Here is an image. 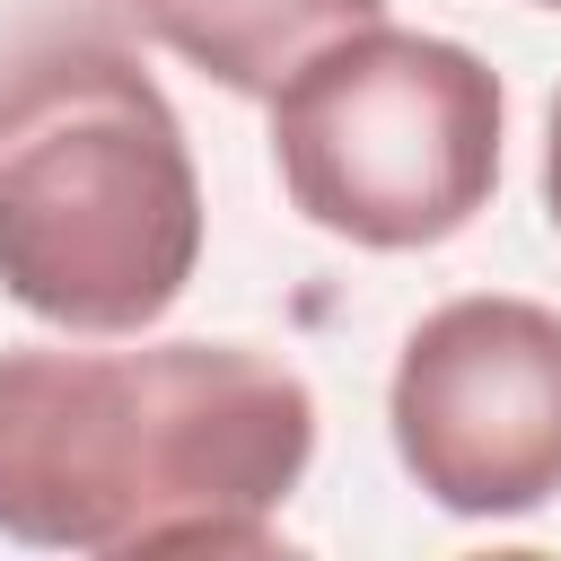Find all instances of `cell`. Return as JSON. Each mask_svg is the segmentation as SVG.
Returning a JSON list of instances; mask_svg holds the SVG:
<instances>
[{
    "label": "cell",
    "instance_id": "obj_6",
    "mask_svg": "<svg viewBox=\"0 0 561 561\" xmlns=\"http://www.w3.org/2000/svg\"><path fill=\"white\" fill-rule=\"evenodd\" d=\"M543 219L561 228V96H552V123H543Z\"/></svg>",
    "mask_w": 561,
    "mask_h": 561
},
{
    "label": "cell",
    "instance_id": "obj_2",
    "mask_svg": "<svg viewBox=\"0 0 561 561\" xmlns=\"http://www.w3.org/2000/svg\"><path fill=\"white\" fill-rule=\"evenodd\" d=\"M202 272V175L167 88L114 44L0 79V289L61 333H140Z\"/></svg>",
    "mask_w": 561,
    "mask_h": 561
},
{
    "label": "cell",
    "instance_id": "obj_1",
    "mask_svg": "<svg viewBox=\"0 0 561 561\" xmlns=\"http://www.w3.org/2000/svg\"><path fill=\"white\" fill-rule=\"evenodd\" d=\"M316 394L254 342L0 351V535L35 552H263Z\"/></svg>",
    "mask_w": 561,
    "mask_h": 561
},
{
    "label": "cell",
    "instance_id": "obj_5",
    "mask_svg": "<svg viewBox=\"0 0 561 561\" xmlns=\"http://www.w3.org/2000/svg\"><path fill=\"white\" fill-rule=\"evenodd\" d=\"M149 44L219 79L228 96H272L307 53L386 18V0H123Z\"/></svg>",
    "mask_w": 561,
    "mask_h": 561
},
{
    "label": "cell",
    "instance_id": "obj_4",
    "mask_svg": "<svg viewBox=\"0 0 561 561\" xmlns=\"http://www.w3.org/2000/svg\"><path fill=\"white\" fill-rule=\"evenodd\" d=\"M386 430L447 517H535L561 500V307L473 289L403 333Z\"/></svg>",
    "mask_w": 561,
    "mask_h": 561
},
{
    "label": "cell",
    "instance_id": "obj_3",
    "mask_svg": "<svg viewBox=\"0 0 561 561\" xmlns=\"http://www.w3.org/2000/svg\"><path fill=\"white\" fill-rule=\"evenodd\" d=\"M263 105L289 210L342 245H447L482 219L500 184L508 96L473 44L368 18L307 53Z\"/></svg>",
    "mask_w": 561,
    "mask_h": 561
},
{
    "label": "cell",
    "instance_id": "obj_7",
    "mask_svg": "<svg viewBox=\"0 0 561 561\" xmlns=\"http://www.w3.org/2000/svg\"><path fill=\"white\" fill-rule=\"evenodd\" d=\"M535 9H561V0H535Z\"/></svg>",
    "mask_w": 561,
    "mask_h": 561
}]
</instances>
